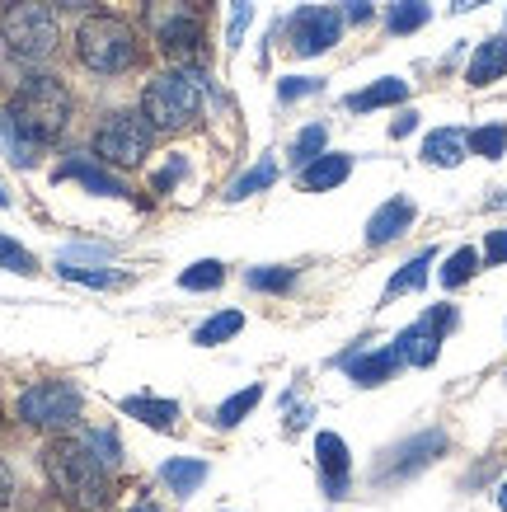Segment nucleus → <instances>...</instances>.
Here are the masks:
<instances>
[{"mask_svg": "<svg viewBox=\"0 0 507 512\" xmlns=\"http://www.w3.org/2000/svg\"><path fill=\"white\" fill-rule=\"evenodd\" d=\"M432 259H437V249H418L414 259H409V264H404L395 278L385 282V301H395V296H404V292H418V287L428 282Z\"/></svg>", "mask_w": 507, "mask_h": 512, "instance_id": "23", "label": "nucleus"}, {"mask_svg": "<svg viewBox=\"0 0 507 512\" xmlns=\"http://www.w3.org/2000/svg\"><path fill=\"white\" fill-rule=\"evenodd\" d=\"M221 282H226V264H216V259H198L193 268L179 273V287H184V292H216Z\"/></svg>", "mask_w": 507, "mask_h": 512, "instance_id": "29", "label": "nucleus"}, {"mask_svg": "<svg viewBox=\"0 0 507 512\" xmlns=\"http://www.w3.org/2000/svg\"><path fill=\"white\" fill-rule=\"evenodd\" d=\"M52 5H62V10H90L94 0H52Z\"/></svg>", "mask_w": 507, "mask_h": 512, "instance_id": "44", "label": "nucleus"}, {"mask_svg": "<svg viewBox=\"0 0 507 512\" xmlns=\"http://www.w3.org/2000/svg\"><path fill=\"white\" fill-rule=\"evenodd\" d=\"M174 179H184V160H179V156H174V160H169V165H165V170L155 174V188H160V193H165V188L174 184Z\"/></svg>", "mask_w": 507, "mask_h": 512, "instance_id": "40", "label": "nucleus"}, {"mask_svg": "<svg viewBox=\"0 0 507 512\" xmlns=\"http://www.w3.org/2000/svg\"><path fill=\"white\" fill-rule=\"evenodd\" d=\"M62 278L85 282V287H123V273H108V268H76V264H62Z\"/></svg>", "mask_w": 507, "mask_h": 512, "instance_id": "35", "label": "nucleus"}, {"mask_svg": "<svg viewBox=\"0 0 507 512\" xmlns=\"http://www.w3.org/2000/svg\"><path fill=\"white\" fill-rule=\"evenodd\" d=\"M132 512H160V508H155V503H137V508H132Z\"/></svg>", "mask_w": 507, "mask_h": 512, "instance_id": "46", "label": "nucleus"}, {"mask_svg": "<svg viewBox=\"0 0 507 512\" xmlns=\"http://www.w3.org/2000/svg\"><path fill=\"white\" fill-rule=\"evenodd\" d=\"M404 99H409V80L385 76V80H376V85H367V90L348 94V109H353V113H371V109H390V104H404Z\"/></svg>", "mask_w": 507, "mask_h": 512, "instance_id": "19", "label": "nucleus"}, {"mask_svg": "<svg viewBox=\"0 0 507 512\" xmlns=\"http://www.w3.org/2000/svg\"><path fill=\"white\" fill-rule=\"evenodd\" d=\"M353 174V156H343V151H324V156H315L310 165H301V188L306 193H329V188H338L343 179Z\"/></svg>", "mask_w": 507, "mask_h": 512, "instance_id": "16", "label": "nucleus"}, {"mask_svg": "<svg viewBox=\"0 0 507 512\" xmlns=\"http://www.w3.org/2000/svg\"><path fill=\"white\" fill-rule=\"evenodd\" d=\"M249 19H254V5H249V0H231V24H226V47H240V43H245Z\"/></svg>", "mask_w": 507, "mask_h": 512, "instance_id": "37", "label": "nucleus"}, {"mask_svg": "<svg viewBox=\"0 0 507 512\" xmlns=\"http://www.w3.org/2000/svg\"><path fill=\"white\" fill-rule=\"evenodd\" d=\"M80 437H85V447H90L108 470H113L118 461H123V447H118V437L108 433V428H90V433H80Z\"/></svg>", "mask_w": 507, "mask_h": 512, "instance_id": "34", "label": "nucleus"}, {"mask_svg": "<svg viewBox=\"0 0 507 512\" xmlns=\"http://www.w3.org/2000/svg\"><path fill=\"white\" fill-rule=\"evenodd\" d=\"M465 156H470V146H465L461 127H437V132H428V137H423V160H428V165L456 170Z\"/></svg>", "mask_w": 507, "mask_h": 512, "instance_id": "18", "label": "nucleus"}, {"mask_svg": "<svg viewBox=\"0 0 507 512\" xmlns=\"http://www.w3.org/2000/svg\"><path fill=\"white\" fill-rule=\"evenodd\" d=\"M151 137L155 127L146 123V113H108L104 123L94 127V156L104 160V165H141L146 151H151Z\"/></svg>", "mask_w": 507, "mask_h": 512, "instance_id": "6", "label": "nucleus"}, {"mask_svg": "<svg viewBox=\"0 0 507 512\" xmlns=\"http://www.w3.org/2000/svg\"><path fill=\"white\" fill-rule=\"evenodd\" d=\"M198 109H202V85L193 71H160L146 85V94H141V113L160 132H174V127L193 123Z\"/></svg>", "mask_w": 507, "mask_h": 512, "instance_id": "5", "label": "nucleus"}, {"mask_svg": "<svg viewBox=\"0 0 507 512\" xmlns=\"http://www.w3.org/2000/svg\"><path fill=\"white\" fill-rule=\"evenodd\" d=\"M414 217H418V207L409 198L381 202V207L371 212V221H367V245L381 249V245H390V240H400V235L414 226Z\"/></svg>", "mask_w": 507, "mask_h": 512, "instance_id": "15", "label": "nucleus"}, {"mask_svg": "<svg viewBox=\"0 0 507 512\" xmlns=\"http://www.w3.org/2000/svg\"><path fill=\"white\" fill-rule=\"evenodd\" d=\"M446 329H456V306H432L423 320L400 329V334H395V353H400L404 367H432L437 353H442Z\"/></svg>", "mask_w": 507, "mask_h": 512, "instance_id": "10", "label": "nucleus"}, {"mask_svg": "<svg viewBox=\"0 0 507 512\" xmlns=\"http://www.w3.org/2000/svg\"><path fill=\"white\" fill-rule=\"evenodd\" d=\"M442 451H446V433H442V428H423V433H414L409 442H400V447L385 451V461H376V484L409 480V475H418L423 466H432Z\"/></svg>", "mask_w": 507, "mask_h": 512, "instance_id": "11", "label": "nucleus"}, {"mask_svg": "<svg viewBox=\"0 0 507 512\" xmlns=\"http://www.w3.org/2000/svg\"><path fill=\"white\" fill-rule=\"evenodd\" d=\"M10 118L33 146H47L71 123V94L57 76H29L10 99Z\"/></svg>", "mask_w": 507, "mask_h": 512, "instance_id": "2", "label": "nucleus"}, {"mask_svg": "<svg viewBox=\"0 0 507 512\" xmlns=\"http://www.w3.org/2000/svg\"><path fill=\"white\" fill-rule=\"evenodd\" d=\"M160 480H165L179 498H193L202 484H207V461H193V456H174V461H165V466H160Z\"/></svg>", "mask_w": 507, "mask_h": 512, "instance_id": "20", "label": "nucleus"}, {"mask_svg": "<svg viewBox=\"0 0 507 512\" xmlns=\"http://www.w3.org/2000/svg\"><path fill=\"white\" fill-rule=\"evenodd\" d=\"M498 508H503V512H507V480H503V484H498Z\"/></svg>", "mask_w": 507, "mask_h": 512, "instance_id": "45", "label": "nucleus"}, {"mask_svg": "<svg viewBox=\"0 0 507 512\" xmlns=\"http://www.w3.org/2000/svg\"><path fill=\"white\" fill-rule=\"evenodd\" d=\"M418 127V113L414 109H404L400 118H395V123H390V137H409V132H414Z\"/></svg>", "mask_w": 507, "mask_h": 512, "instance_id": "41", "label": "nucleus"}, {"mask_svg": "<svg viewBox=\"0 0 507 512\" xmlns=\"http://www.w3.org/2000/svg\"><path fill=\"white\" fill-rule=\"evenodd\" d=\"M484 264L489 268L507 264V231H489V240H484Z\"/></svg>", "mask_w": 507, "mask_h": 512, "instance_id": "38", "label": "nucleus"}, {"mask_svg": "<svg viewBox=\"0 0 507 512\" xmlns=\"http://www.w3.org/2000/svg\"><path fill=\"white\" fill-rule=\"evenodd\" d=\"M5 202H10V198H5V188H0V207H5Z\"/></svg>", "mask_w": 507, "mask_h": 512, "instance_id": "47", "label": "nucleus"}, {"mask_svg": "<svg viewBox=\"0 0 507 512\" xmlns=\"http://www.w3.org/2000/svg\"><path fill=\"white\" fill-rule=\"evenodd\" d=\"M320 90H324V80H315V76H287L277 85V99L296 104V99H310V94H320Z\"/></svg>", "mask_w": 507, "mask_h": 512, "instance_id": "36", "label": "nucleus"}, {"mask_svg": "<svg viewBox=\"0 0 507 512\" xmlns=\"http://www.w3.org/2000/svg\"><path fill=\"white\" fill-rule=\"evenodd\" d=\"M146 29H151V38L169 57H193L202 47V19L188 0H151Z\"/></svg>", "mask_w": 507, "mask_h": 512, "instance_id": "8", "label": "nucleus"}, {"mask_svg": "<svg viewBox=\"0 0 507 512\" xmlns=\"http://www.w3.org/2000/svg\"><path fill=\"white\" fill-rule=\"evenodd\" d=\"M338 367L353 376L357 386H385V381L400 372L404 362H400V353H395V343H385V348H371V353H362V348L343 353V357H338Z\"/></svg>", "mask_w": 507, "mask_h": 512, "instance_id": "14", "label": "nucleus"}, {"mask_svg": "<svg viewBox=\"0 0 507 512\" xmlns=\"http://www.w3.org/2000/svg\"><path fill=\"white\" fill-rule=\"evenodd\" d=\"M465 146H470V156L503 160V156H507V123H489V127H475V132H465Z\"/></svg>", "mask_w": 507, "mask_h": 512, "instance_id": "27", "label": "nucleus"}, {"mask_svg": "<svg viewBox=\"0 0 507 512\" xmlns=\"http://www.w3.org/2000/svg\"><path fill=\"white\" fill-rule=\"evenodd\" d=\"M123 414H132V419H141V423H151V428H160V433H169V428H174V419H179V400L127 395V400H123Z\"/></svg>", "mask_w": 507, "mask_h": 512, "instance_id": "21", "label": "nucleus"}, {"mask_svg": "<svg viewBox=\"0 0 507 512\" xmlns=\"http://www.w3.org/2000/svg\"><path fill=\"white\" fill-rule=\"evenodd\" d=\"M240 329H245V315H240V311H221V315H212V320H202V325L193 329V343H198V348H216V343L235 339Z\"/></svg>", "mask_w": 507, "mask_h": 512, "instance_id": "25", "label": "nucleus"}, {"mask_svg": "<svg viewBox=\"0 0 507 512\" xmlns=\"http://www.w3.org/2000/svg\"><path fill=\"white\" fill-rule=\"evenodd\" d=\"M507 76V33L503 38H484V43L475 47V57H470V66H465V80L475 85V90H484V85H493V80Z\"/></svg>", "mask_w": 507, "mask_h": 512, "instance_id": "17", "label": "nucleus"}, {"mask_svg": "<svg viewBox=\"0 0 507 512\" xmlns=\"http://www.w3.org/2000/svg\"><path fill=\"white\" fill-rule=\"evenodd\" d=\"M80 404L85 400L71 381H33L15 400V414L29 428H71L80 419Z\"/></svg>", "mask_w": 507, "mask_h": 512, "instance_id": "7", "label": "nucleus"}, {"mask_svg": "<svg viewBox=\"0 0 507 512\" xmlns=\"http://www.w3.org/2000/svg\"><path fill=\"white\" fill-rule=\"evenodd\" d=\"M245 282L254 287V292H268V296H282V292H292L296 287V268H249Z\"/></svg>", "mask_w": 507, "mask_h": 512, "instance_id": "31", "label": "nucleus"}, {"mask_svg": "<svg viewBox=\"0 0 507 512\" xmlns=\"http://www.w3.org/2000/svg\"><path fill=\"white\" fill-rule=\"evenodd\" d=\"M0 43L10 47L19 62H47L57 52V43H62L52 5H43V0H5V10H0Z\"/></svg>", "mask_w": 507, "mask_h": 512, "instance_id": "4", "label": "nucleus"}, {"mask_svg": "<svg viewBox=\"0 0 507 512\" xmlns=\"http://www.w3.org/2000/svg\"><path fill=\"white\" fill-rule=\"evenodd\" d=\"M76 57L94 76H123L141 57L137 29L123 15H90L76 29Z\"/></svg>", "mask_w": 507, "mask_h": 512, "instance_id": "3", "label": "nucleus"}, {"mask_svg": "<svg viewBox=\"0 0 507 512\" xmlns=\"http://www.w3.org/2000/svg\"><path fill=\"white\" fill-rule=\"evenodd\" d=\"M43 466H47V480H52V489H57V498H62L66 508L99 512L108 498H113V489H108V466L85 447V437L52 442L43 456Z\"/></svg>", "mask_w": 507, "mask_h": 512, "instance_id": "1", "label": "nucleus"}, {"mask_svg": "<svg viewBox=\"0 0 507 512\" xmlns=\"http://www.w3.org/2000/svg\"><path fill=\"white\" fill-rule=\"evenodd\" d=\"M324 146H329V127H324V123L301 127V132H296V141H292V165H296V170H301V165H310L315 156H324Z\"/></svg>", "mask_w": 507, "mask_h": 512, "instance_id": "30", "label": "nucleus"}, {"mask_svg": "<svg viewBox=\"0 0 507 512\" xmlns=\"http://www.w3.org/2000/svg\"><path fill=\"white\" fill-rule=\"evenodd\" d=\"M259 400H263V386H245V390H235L231 400H221L212 409V423L216 428H235V423H245L254 409H259Z\"/></svg>", "mask_w": 507, "mask_h": 512, "instance_id": "24", "label": "nucleus"}, {"mask_svg": "<svg viewBox=\"0 0 507 512\" xmlns=\"http://www.w3.org/2000/svg\"><path fill=\"white\" fill-rule=\"evenodd\" d=\"M273 184H277V165H273V160H259L254 170H245L240 179H235L226 198H231V202H245V198H254V193H263V188H273Z\"/></svg>", "mask_w": 507, "mask_h": 512, "instance_id": "28", "label": "nucleus"}, {"mask_svg": "<svg viewBox=\"0 0 507 512\" xmlns=\"http://www.w3.org/2000/svg\"><path fill=\"white\" fill-rule=\"evenodd\" d=\"M432 19V5L428 0H395V5H385V33H395V38H404V33H418L423 24Z\"/></svg>", "mask_w": 507, "mask_h": 512, "instance_id": "22", "label": "nucleus"}, {"mask_svg": "<svg viewBox=\"0 0 507 512\" xmlns=\"http://www.w3.org/2000/svg\"><path fill=\"white\" fill-rule=\"evenodd\" d=\"M57 179H76V184H85L90 193H99V198H132V188L118 179V174L108 170L99 156H66L62 165H57Z\"/></svg>", "mask_w": 507, "mask_h": 512, "instance_id": "13", "label": "nucleus"}, {"mask_svg": "<svg viewBox=\"0 0 507 512\" xmlns=\"http://www.w3.org/2000/svg\"><path fill=\"white\" fill-rule=\"evenodd\" d=\"M282 38H287L296 57H320L343 38V10H334V5H301V10L287 15Z\"/></svg>", "mask_w": 507, "mask_h": 512, "instance_id": "9", "label": "nucleus"}, {"mask_svg": "<svg viewBox=\"0 0 507 512\" xmlns=\"http://www.w3.org/2000/svg\"><path fill=\"white\" fill-rule=\"evenodd\" d=\"M479 5H489V0H451V15H470Z\"/></svg>", "mask_w": 507, "mask_h": 512, "instance_id": "43", "label": "nucleus"}, {"mask_svg": "<svg viewBox=\"0 0 507 512\" xmlns=\"http://www.w3.org/2000/svg\"><path fill=\"white\" fill-rule=\"evenodd\" d=\"M315 466H320V484L329 498H343L348 484H353V456H348V442L338 433H320L315 437Z\"/></svg>", "mask_w": 507, "mask_h": 512, "instance_id": "12", "label": "nucleus"}, {"mask_svg": "<svg viewBox=\"0 0 507 512\" xmlns=\"http://www.w3.org/2000/svg\"><path fill=\"white\" fill-rule=\"evenodd\" d=\"M343 5H348V19H353V24H367V19L376 15V10H371V0H343Z\"/></svg>", "mask_w": 507, "mask_h": 512, "instance_id": "42", "label": "nucleus"}, {"mask_svg": "<svg viewBox=\"0 0 507 512\" xmlns=\"http://www.w3.org/2000/svg\"><path fill=\"white\" fill-rule=\"evenodd\" d=\"M0 146H5V156L15 160V165H33V160H38V156H33L38 146H33V141L19 132L10 113H0Z\"/></svg>", "mask_w": 507, "mask_h": 512, "instance_id": "32", "label": "nucleus"}, {"mask_svg": "<svg viewBox=\"0 0 507 512\" xmlns=\"http://www.w3.org/2000/svg\"><path fill=\"white\" fill-rule=\"evenodd\" d=\"M10 503H15V470L0 461V512L10 508Z\"/></svg>", "mask_w": 507, "mask_h": 512, "instance_id": "39", "label": "nucleus"}, {"mask_svg": "<svg viewBox=\"0 0 507 512\" xmlns=\"http://www.w3.org/2000/svg\"><path fill=\"white\" fill-rule=\"evenodd\" d=\"M0 268H5V273H24V278H29V273H38V259H33L19 240L0 235Z\"/></svg>", "mask_w": 507, "mask_h": 512, "instance_id": "33", "label": "nucleus"}, {"mask_svg": "<svg viewBox=\"0 0 507 512\" xmlns=\"http://www.w3.org/2000/svg\"><path fill=\"white\" fill-rule=\"evenodd\" d=\"M479 264H484V254H479V249H470V245H461V249H456V254H451V259L442 264V287H446V292L465 287V282L479 273Z\"/></svg>", "mask_w": 507, "mask_h": 512, "instance_id": "26", "label": "nucleus"}]
</instances>
